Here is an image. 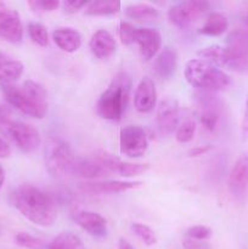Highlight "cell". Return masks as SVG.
Segmentation results:
<instances>
[{
    "mask_svg": "<svg viewBox=\"0 0 248 249\" xmlns=\"http://www.w3.org/2000/svg\"><path fill=\"white\" fill-rule=\"evenodd\" d=\"M157 104V91L151 78L143 77L134 94V106L140 113H150Z\"/></svg>",
    "mask_w": 248,
    "mask_h": 249,
    "instance_id": "cell-17",
    "label": "cell"
},
{
    "mask_svg": "<svg viewBox=\"0 0 248 249\" xmlns=\"http://www.w3.org/2000/svg\"><path fill=\"white\" fill-rule=\"evenodd\" d=\"M45 168L53 177L67 178L73 175L77 160L72 148L66 141L57 138H50L44 146Z\"/></svg>",
    "mask_w": 248,
    "mask_h": 249,
    "instance_id": "cell-5",
    "label": "cell"
},
{
    "mask_svg": "<svg viewBox=\"0 0 248 249\" xmlns=\"http://www.w3.org/2000/svg\"><path fill=\"white\" fill-rule=\"evenodd\" d=\"M125 15L131 19L140 22H150L159 17V12L155 6L145 2L130 4L125 7Z\"/></svg>",
    "mask_w": 248,
    "mask_h": 249,
    "instance_id": "cell-25",
    "label": "cell"
},
{
    "mask_svg": "<svg viewBox=\"0 0 248 249\" xmlns=\"http://www.w3.org/2000/svg\"><path fill=\"white\" fill-rule=\"evenodd\" d=\"M89 48L95 57L99 60H106L116 53L117 43L108 31L99 29L92 34L89 41Z\"/></svg>",
    "mask_w": 248,
    "mask_h": 249,
    "instance_id": "cell-18",
    "label": "cell"
},
{
    "mask_svg": "<svg viewBox=\"0 0 248 249\" xmlns=\"http://www.w3.org/2000/svg\"><path fill=\"white\" fill-rule=\"evenodd\" d=\"M131 230L134 231L138 237H140L143 241L146 246L151 247L157 243V236H156L155 231L150 228V226L145 225L142 223H133L131 224Z\"/></svg>",
    "mask_w": 248,
    "mask_h": 249,
    "instance_id": "cell-30",
    "label": "cell"
},
{
    "mask_svg": "<svg viewBox=\"0 0 248 249\" xmlns=\"http://www.w3.org/2000/svg\"><path fill=\"white\" fill-rule=\"evenodd\" d=\"M197 53L219 68H226L241 74L248 73V55L237 53L228 46L211 45L201 49Z\"/></svg>",
    "mask_w": 248,
    "mask_h": 249,
    "instance_id": "cell-6",
    "label": "cell"
},
{
    "mask_svg": "<svg viewBox=\"0 0 248 249\" xmlns=\"http://www.w3.org/2000/svg\"><path fill=\"white\" fill-rule=\"evenodd\" d=\"M72 216L75 224L92 237L104 238L107 236V223L104 216L100 215L99 213L80 209V211H75Z\"/></svg>",
    "mask_w": 248,
    "mask_h": 249,
    "instance_id": "cell-15",
    "label": "cell"
},
{
    "mask_svg": "<svg viewBox=\"0 0 248 249\" xmlns=\"http://www.w3.org/2000/svg\"><path fill=\"white\" fill-rule=\"evenodd\" d=\"M197 123L192 117H186L182 122H180L177 131H175V138L179 142L186 143L194 139L195 133H196Z\"/></svg>",
    "mask_w": 248,
    "mask_h": 249,
    "instance_id": "cell-28",
    "label": "cell"
},
{
    "mask_svg": "<svg viewBox=\"0 0 248 249\" xmlns=\"http://www.w3.org/2000/svg\"><path fill=\"white\" fill-rule=\"evenodd\" d=\"M177 66V51L172 48H164L158 56L156 57L153 63V70L156 75L160 79H169L174 75Z\"/></svg>",
    "mask_w": 248,
    "mask_h": 249,
    "instance_id": "cell-20",
    "label": "cell"
},
{
    "mask_svg": "<svg viewBox=\"0 0 248 249\" xmlns=\"http://www.w3.org/2000/svg\"><path fill=\"white\" fill-rule=\"evenodd\" d=\"M27 4L34 12H51L60 6L56 0H29Z\"/></svg>",
    "mask_w": 248,
    "mask_h": 249,
    "instance_id": "cell-32",
    "label": "cell"
},
{
    "mask_svg": "<svg viewBox=\"0 0 248 249\" xmlns=\"http://www.w3.org/2000/svg\"><path fill=\"white\" fill-rule=\"evenodd\" d=\"M241 136L243 141H248V95L245 105V112H243L242 123H241Z\"/></svg>",
    "mask_w": 248,
    "mask_h": 249,
    "instance_id": "cell-36",
    "label": "cell"
},
{
    "mask_svg": "<svg viewBox=\"0 0 248 249\" xmlns=\"http://www.w3.org/2000/svg\"><path fill=\"white\" fill-rule=\"evenodd\" d=\"M4 182H5V172H4V169H2L1 165H0V189L2 187Z\"/></svg>",
    "mask_w": 248,
    "mask_h": 249,
    "instance_id": "cell-42",
    "label": "cell"
},
{
    "mask_svg": "<svg viewBox=\"0 0 248 249\" xmlns=\"http://www.w3.org/2000/svg\"><path fill=\"white\" fill-rule=\"evenodd\" d=\"M184 248L185 249H209L208 245L201 242V241H195L191 238H186L184 241Z\"/></svg>",
    "mask_w": 248,
    "mask_h": 249,
    "instance_id": "cell-37",
    "label": "cell"
},
{
    "mask_svg": "<svg viewBox=\"0 0 248 249\" xmlns=\"http://www.w3.org/2000/svg\"><path fill=\"white\" fill-rule=\"evenodd\" d=\"M11 155L10 145L5 140L0 139V158H9Z\"/></svg>",
    "mask_w": 248,
    "mask_h": 249,
    "instance_id": "cell-40",
    "label": "cell"
},
{
    "mask_svg": "<svg viewBox=\"0 0 248 249\" xmlns=\"http://www.w3.org/2000/svg\"><path fill=\"white\" fill-rule=\"evenodd\" d=\"M15 242L19 247L27 249H43L45 247V242L41 238L35 237L27 232H18L15 236Z\"/></svg>",
    "mask_w": 248,
    "mask_h": 249,
    "instance_id": "cell-31",
    "label": "cell"
},
{
    "mask_svg": "<svg viewBox=\"0 0 248 249\" xmlns=\"http://www.w3.org/2000/svg\"><path fill=\"white\" fill-rule=\"evenodd\" d=\"M0 38L12 44L21 43L23 39V24L21 16L14 9L0 2Z\"/></svg>",
    "mask_w": 248,
    "mask_h": 249,
    "instance_id": "cell-13",
    "label": "cell"
},
{
    "mask_svg": "<svg viewBox=\"0 0 248 249\" xmlns=\"http://www.w3.org/2000/svg\"><path fill=\"white\" fill-rule=\"evenodd\" d=\"M156 122L158 130L163 135H170L177 131L180 124V107L175 97H165L159 102Z\"/></svg>",
    "mask_w": 248,
    "mask_h": 249,
    "instance_id": "cell-11",
    "label": "cell"
},
{
    "mask_svg": "<svg viewBox=\"0 0 248 249\" xmlns=\"http://www.w3.org/2000/svg\"><path fill=\"white\" fill-rule=\"evenodd\" d=\"M230 195L241 202L245 199L248 192V151L241 153L236 160L228 180Z\"/></svg>",
    "mask_w": 248,
    "mask_h": 249,
    "instance_id": "cell-12",
    "label": "cell"
},
{
    "mask_svg": "<svg viewBox=\"0 0 248 249\" xmlns=\"http://www.w3.org/2000/svg\"><path fill=\"white\" fill-rule=\"evenodd\" d=\"M196 104L199 108V121L208 131L218 129L221 118V102L213 92L201 91L196 95Z\"/></svg>",
    "mask_w": 248,
    "mask_h": 249,
    "instance_id": "cell-10",
    "label": "cell"
},
{
    "mask_svg": "<svg viewBox=\"0 0 248 249\" xmlns=\"http://www.w3.org/2000/svg\"><path fill=\"white\" fill-rule=\"evenodd\" d=\"M5 100L26 116L43 119L48 113V94L44 87L34 80H26L22 87L2 84Z\"/></svg>",
    "mask_w": 248,
    "mask_h": 249,
    "instance_id": "cell-2",
    "label": "cell"
},
{
    "mask_svg": "<svg viewBox=\"0 0 248 249\" xmlns=\"http://www.w3.org/2000/svg\"><path fill=\"white\" fill-rule=\"evenodd\" d=\"M12 116L11 109L7 106H4V105H0V124H2L4 122L10 121Z\"/></svg>",
    "mask_w": 248,
    "mask_h": 249,
    "instance_id": "cell-39",
    "label": "cell"
},
{
    "mask_svg": "<svg viewBox=\"0 0 248 249\" xmlns=\"http://www.w3.org/2000/svg\"><path fill=\"white\" fill-rule=\"evenodd\" d=\"M119 1H94L88 4L85 9V15L88 16H105V15H113L121 10Z\"/></svg>",
    "mask_w": 248,
    "mask_h": 249,
    "instance_id": "cell-27",
    "label": "cell"
},
{
    "mask_svg": "<svg viewBox=\"0 0 248 249\" xmlns=\"http://www.w3.org/2000/svg\"><path fill=\"white\" fill-rule=\"evenodd\" d=\"M133 79L125 71L114 75L96 102V112L102 119L116 122L123 117L130 100Z\"/></svg>",
    "mask_w": 248,
    "mask_h": 249,
    "instance_id": "cell-3",
    "label": "cell"
},
{
    "mask_svg": "<svg viewBox=\"0 0 248 249\" xmlns=\"http://www.w3.org/2000/svg\"><path fill=\"white\" fill-rule=\"evenodd\" d=\"M134 43L140 49V53L145 60H151L157 55L162 46V36L156 28H138Z\"/></svg>",
    "mask_w": 248,
    "mask_h": 249,
    "instance_id": "cell-16",
    "label": "cell"
},
{
    "mask_svg": "<svg viewBox=\"0 0 248 249\" xmlns=\"http://www.w3.org/2000/svg\"><path fill=\"white\" fill-rule=\"evenodd\" d=\"M229 27V21L220 12H212L208 15L203 26L199 28L198 33L208 36H219L225 33Z\"/></svg>",
    "mask_w": 248,
    "mask_h": 249,
    "instance_id": "cell-24",
    "label": "cell"
},
{
    "mask_svg": "<svg viewBox=\"0 0 248 249\" xmlns=\"http://www.w3.org/2000/svg\"><path fill=\"white\" fill-rule=\"evenodd\" d=\"M56 45L66 53H75L82 46V36L72 27H61L53 32Z\"/></svg>",
    "mask_w": 248,
    "mask_h": 249,
    "instance_id": "cell-22",
    "label": "cell"
},
{
    "mask_svg": "<svg viewBox=\"0 0 248 249\" xmlns=\"http://www.w3.org/2000/svg\"><path fill=\"white\" fill-rule=\"evenodd\" d=\"M73 175L83 178V179H99V178L108 177L109 173L104 167L97 156L92 158H85L75 162Z\"/></svg>",
    "mask_w": 248,
    "mask_h": 249,
    "instance_id": "cell-21",
    "label": "cell"
},
{
    "mask_svg": "<svg viewBox=\"0 0 248 249\" xmlns=\"http://www.w3.org/2000/svg\"><path fill=\"white\" fill-rule=\"evenodd\" d=\"M100 162L104 164L109 175H118V177L123 178H131L138 177V175L145 174L151 165L148 163L141 164V163H129L124 162V160H119V158L114 157L112 155H107V153H101V155H96Z\"/></svg>",
    "mask_w": 248,
    "mask_h": 249,
    "instance_id": "cell-14",
    "label": "cell"
},
{
    "mask_svg": "<svg viewBox=\"0 0 248 249\" xmlns=\"http://www.w3.org/2000/svg\"><path fill=\"white\" fill-rule=\"evenodd\" d=\"M27 32H28L29 38L36 45L41 46V48L48 46L49 33L48 28L44 24L39 23V22H29L28 26H27Z\"/></svg>",
    "mask_w": 248,
    "mask_h": 249,
    "instance_id": "cell-29",
    "label": "cell"
},
{
    "mask_svg": "<svg viewBox=\"0 0 248 249\" xmlns=\"http://www.w3.org/2000/svg\"><path fill=\"white\" fill-rule=\"evenodd\" d=\"M12 202L24 218L41 228L53 226L57 218L55 201L33 185L23 184L15 190Z\"/></svg>",
    "mask_w": 248,
    "mask_h": 249,
    "instance_id": "cell-1",
    "label": "cell"
},
{
    "mask_svg": "<svg viewBox=\"0 0 248 249\" xmlns=\"http://www.w3.org/2000/svg\"><path fill=\"white\" fill-rule=\"evenodd\" d=\"M119 249H135V248L133 247V245H131L128 240H125V238H121V240H119Z\"/></svg>",
    "mask_w": 248,
    "mask_h": 249,
    "instance_id": "cell-41",
    "label": "cell"
},
{
    "mask_svg": "<svg viewBox=\"0 0 248 249\" xmlns=\"http://www.w3.org/2000/svg\"><path fill=\"white\" fill-rule=\"evenodd\" d=\"M23 73V63L0 53V82L2 84H14Z\"/></svg>",
    "mask_w": 248,
    "mask_h": 249,
    "instance_id": "cell-23",
    "label": "cell"
},
{
    "mask_svg": "<svg viewBox=\"0 0 248 249\" xmlns=\"http://www.w3.org/2000/svg\"><path fill=\"white\" fill-rule=\"evenodd\" d=\"M209 2L203 0H190V1L177 2L173 5L168 11V18L177 28H187L198 17H201L207 10H209Z\"/></svg>",
    "mask_w": 248,
    "mask_h": 249,
    "instance_id": "cell-8",
    "label": "cell"
},
{
    "mask_svg": "<svg viewBox=\"0 0 248 249\" xmlns=\"http://www.w3.org/2000/svg\"><path fill=\"white\" fill-rule=\"evenodd\" d=\"M119 147L122 155L129 158L142 157L148 148V140L140 125H126L119 134Z\"/></svg>",
    "mask_w": 248,
    "mask_h": 249,
    "instance_id": "cell-9",
    "label": "cell"
},
{
    "mask_svg": "<svg viewBox=\"0 0 248 249\" xmlns=\"http://www.w3.org/2000/svg\"><path fill=\"white\" fill-rule=\"evenodd\" d=\"M0 133L24 153L34 152L41 142L40 134L33 125L14 119L0 124Z\"/></svg>",
    "mask_w": 248,
    "mask_h": 249,
    "instance_id": "cell-7",
    "label": "cell"
},
{
    "mask_svg": "<svg viewBox=\"0 0 248 249\" xmlns=\"http://www.w3.org/2000/svg\"><path fill=\"white\" fill-rule=\"evenodd\" d=\"M184 75L191 87L207 92L223 90L231 83L230 77L224 71L203 58L190 60L185 65Z\"/></svg>",
    "mask_w": 248,
    "mask_h": 249,
    "instance_id": "cell-4",
    "label": "cell"
},
{
    "mask_svg": "<svg viewBox=\"0 0 248 249\" xmlns=\"http://www.w3.org/2000/svg\"><path fill=\"white\" fill-rule=\"evenodd\" d=\"M136 29L138 28L134 27L131 23H129V22H121L119 23V36H121L122 43L125 44V45L133 44L134 39H135Z\"/></svg>",
    "mask_w": 248,
    "mask_h": 249,
    "instance_id": "cell-33",
    "label": "cell"
},
{
    "mask_svg": "<svg viewBox=\"0 0 248 249\" xmlns=\"http://www.w3.org/2000/svg\"><path fill=\"white\" fill-rule=\"evenodd\" d=\"M48 249H85V246L75 233L65 231L49 243Z\"/></svg>",
    "mask_w": 248,
    "mask_h": 249,
    "instance_id": "cell-26",
    "label": "cell"
},
{
    "mask_svg": "<svg viewBox=\"0 0 248 249\" xmlns=\"http://www.w3.org/2000/svg\"><path fill=\"white\" fill-rule=\"evenodd\" d=\"M211 150H212V146L211 145L197 146V147H195V148H192V150H190L189 156H190V157H199V156L206 155V153H208Z\"/></svg>",
    "mask_w": 248,
    "mask_h": 249,
    "instance_id": "cell-38",
    "label": "cell"
},
{
    "mask_svg": "<svg viewBox=\"0 0 248 249\" xmlns=\"http://www.w3.org/2000/svg\"><path fill=\"white\" fill-rule=\"evenodd\" d=\"M88 4L89 2L85 1V0H66L61 5H62V9L66 14H74L83 7L88 6Z\"/></svg>",
    "mask_w": 248,
    "mask_h": 249,
    "instance_id": "cell-35",
    "label": "cell"
},
{
    "mask_svg": "<svg viewBox=\"0 0 248 249\" xmlns=\"http://www.w3.org/2000/svg\"><path fill=\"white\" fill-rule=\"evenodd\" d=\"M141 181H121V180H105V181L84 182L82 189L90 194H121L129 190L138 189L141 186Z\"/></svg>",
    "mask_w": 248,
    "mask_h": 249,
    "instance_id": "cell-19",
    "label": "cell"
},
{
    "mask_svg": "<svg viewBox=\"0 0 248 249\" xmlns=\"http://www.w3.org/2000/svg\"><path fill=\"white\" fill-rule=\"evenodd\" d=\"M186 235L187 237L191 238V240L195 241H204V240H208V238L212 237L213 232L209 228L203 225H196V226H192L190 228L189 230L186 231Z\"/></svg>",
    "mask_w": 248,
    "mask_h": 249,
    "instance_id": "cell-34",
    "label": "cell"
}]
</instances>
